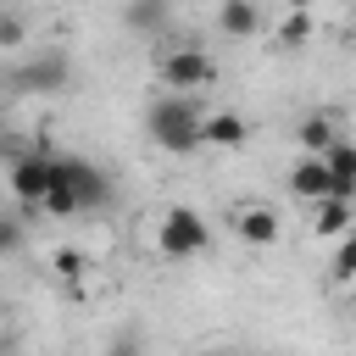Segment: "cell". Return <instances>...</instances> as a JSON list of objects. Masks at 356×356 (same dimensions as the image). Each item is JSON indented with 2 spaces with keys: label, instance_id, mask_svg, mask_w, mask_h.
<instances>
[{
  "label": "cell",
  "instance_id": "obj_1",
  "mask_svg": "<svg viewBox=\"0 0 356 356\" xmlns=\"http://www.w3.org/2000/svg\"><path fill=\"white\" fill-rule=\"evenodd\" d=\"M145 139H150L156 150H167V156L200 150V111H195V100H189L184 89L156 95V100L145 106Z\"/></svg>",
  "mask_w": 356,
  "mask_h": 356
},
{
  "label": "cell",
  "instance_id": "obj_2",
  "mask_svg": "<svg viewBox=\"0 0 356 356\" xmlns=\"http://www.w3.org/2000/svg\"><path fill=\"white\" fill-rule=\"evenodd\" d=\"M156 78H161V89L195 95V89H211V83L222 78V67H217L195 39H178V44H161V50H156Z\"/></svg>",
  "mask_w": 356,
  "mask_h": 356
},
{
  "label": "cell",
  "instance_id": "obj_3",
  "mask_svg": "<svg viewBox=\"0 0 356 356\" xmlns=\"http://www.w3.org/2000/svg\"><path fill=\"white\" fill-rule=\"evenodd\" d=\"M156 250H161L167 261H195V256L211 250V222H206L195 206H172V211H161V222H156Z\"/></svg>",
  "mask_w": 356,
  "mask_h": 356
},
{
  "label": "cell",
  "instance_id": "obj_4",
  "mask_svg": "<svg viewBox=\"0 0 356 356\" xmlns=\"http://www.w3.org/2000/svg\"><path fill=\"white\" fill-rule=\"evenodd\" d=\"M56 156H61V150H56L50 139H39L28 156H17V161L6 167V189L17 195L22 211H39V195H44L50 178H56Z\"/></svg>",
  "mask_w": 356,
  "mask_h": 356
},
{
  "label": "cell",
  "instance_id": "obj_5",
  "mask_svg": "<svg viewBox=\"0 0 356 356\" xmlns=\"http://www.w3.org/2000/svg\"><path fill=\"white\" fill-rule=\"evenodd\" d=\"M228 234H234L239 245L267 250V245L284 239V217H278V206H267V200H239V206L228 211Z\"/></svg>",
  "mask_w": 356,
  "mask_h": 356
},
{
  "label": "cell",
  "instance_id": "obj_6",
  "mask_svg": "<svg viewBox=\"0 0 356 356\" xmlns=\"http://www.w3.org/2000/svg\"><path fill=\"white\" fill-rule=\"evenodd\" d=\"M284 189H289L300 206H312V200H323V195H345V189L334 184L328 161H323V156H306V150H300V161L284 172Z\"/></svg>",
  "mask_w": 356,
  "mask_h": 356
},
{
  "label": "cell",
  "instance_id": "obj_7",
  "mask_svg": "<svg viewBox=\"0 0 356 356\" xmlns=\"http://www.w3.org/2000/svg\"><path fill=\"white\" fill-rule=\"evenodd\" d=\"M61 178L78 189V200H83V211H106L111 206V178L100 172V167H89V161H78V156H61Z\"/></svg>",
  "mask_w": 356,
  "mask_h": 356
},
{
  "label": "cell",
  "instance_id": "obj_8",
  "mask_svg": "<svg viewBox=\"0 0 356 356\" xmlns=\"http://www.w3.org/2000/svg\"><path fill=\"white\" fill-rule=\"evenodd\" d=\"M312 33H317V17H312V6H306V0H289V6L273 17V44H278L284 56L306 50V44H312Z\"/></svg>",
  "mask_w": 356,
  "mask_h": 356
},
{
  "label": "cell",
  "instance_id": "obj_9",
  "mask_svg": "<svg viewBox=\"0 0 356 356\" xmlns=\"http://www.w3.org/2000/svg\"><path fill=\"white\" fill-rule=\"evenodd\" d=\"M306 217H312L317 239H339V234L356 228V195H323V200L306 206Z\"/></svg>",
  "mask_w": 356,
  "mask_h": 356
},
{
  "label": "cell",
  "instance_id": "obj_10",
  "mask_svg": "<svg viewBox=\"0 0 356 356\" xmlns=\"http://www.w3.org/2000/svg\"><path fill=\"white\" fill-rule=\"evenodd\" d=\"M200 145H211V150H245L250 145V122L239 111H200Z\"/></svg>",
  "mask_w": 356,
  "mask_h": 356
},
{
  "label": "cell",
  "instance_id": "obj_11",
  "mask_svg": "<svg viewBox=\"0 0 356 356\" xmlns=\"http://www.w3.org/2000/svg\"><path fill=\"white\" fill-rule=\"evenodd\" d=\"M67 78H72V67H67V56H61V50L33 56L28 67H17V72H11V83H17V89H67Z\"/></svg>",
  "mask_w": 356,
  "mask_h": 356
},
{
  "label": "cell",
  "instance_id": "obj_12",
  "mask_svg": "<svg viewBox=\"0 0 356 356\" xmlns=\"http://www.w3.org/2000/svg\"><path fill=\"white\" fill-rule=\"evenodd\" d=\"M44 267H50V278H56L61 289H72V295L89 289V250H78V245H56V250L44 256Z\"/></svg>",
  "mask_w": 356,
  "mask_h": 356
},
{
  "label": "cell",
  "instance_id": "obj_13",
  "mask_svg": "<svg viewBox=\"0 0 356 356\" xmlns=\"http://www.w3.org/2000/svg\"><path fill=\"white\" fill-rule=\"evenodd\" d=\"M217 28H222V39H256L261 33V6L256 0H222Z\"/></svg>",
  "mask_w": 356,
  "mask_h": 356
},
{
  "label": "cell",
  "instance_id": "obj_14",
  "mask_svg": "<svg viewBox=\"0 0 356 356\" xmlns=\"http://www.w3.org/2000/svg\"><path fill=\"white\" fill-rule=\"evenodd\" d=\"M334 139H339V122H334V117H323V111H312V117H300V122H295V145H300L306 156H323Z\"/></svg>",
  "mask_w": 356,
  "mask_h": 356
},
{
  "label": "cell",
  "instance_id": "obj_15",
  "mask_svg": "<svg viewBox=\"0 0 356 356\" xmlns=\"http://www.w3.org/2000/svg\"><path fill=\"white\" fill-rule=\"evenodd\" d=\"M323 161H328V172H334V184H339L345 195H356V145H345V139H334V145L323 150Z\"/></svg>",
  "mask_w": 356,
  "mask_h": 356
},
{
  "label": "cell",
  "instance_id": "obj_16",
  "mask_svg": "<svg viewBox=\"0 0 356 356\" xmlns=\"http://www.w3.org/2000/svg\"><path fill=\"white\" fill-rule=\"evenodd\" d=\"M128 28L134 33H161L167 28V0H128Z\"/></svg>",
  "mask_w": 356,
  "mask_h": 356
},
{
  "label": "cell",
  "instance_id": "obj_17",
  "mask_svg": "<svg viewBox=\"0 0 356 356\" xmlns=\"http://www.w3.org/2000/svg\"><path fill=\"white\" fill-rule=\"evenodd\" d=\"M328 273H334L339 284H350V278H356V228L334 239V261H328Z\"/></svg>",
  "mask_w": 356,
  "mask_h": 356
},
{
  "label": "cell",
  "instance_id": "obj_18",
  "mask_svg": "<svg viewBox=\"0 0 356 356\" xmlns=\"http://www.w3.org/2000/svg\"><path fill=\"white\" fill-rule=\"evenodd\" d=\"M22 245H28V222L17 211H0V256H22Z\"/></svg>",
  "mask_w": 356,
  "mask_h": 356
},
{
  "label": "cell",
  "instance_id": "obj_19",
  "mask_svg": "<svg viewBox=\"0 0 356 356\" xmlns=\"http://www.w3.org/2000/svg\"><path fill=\"white\" fill-rule=\"evenodd\" d=\"M28 44V17L22 11H0V50H22Z\"/></svg>",
  "mask_w": 356,
  "mask_h": 356
},
{
  "label": "cell",
  "instance_id": "obj_20",
  "mask_svg": "<svg viewBox=\"0 0 356 356\" xmlns=\"http://www.w3.org/2000/svg\"><path fill=\"white\" fill-rule=\"evenodd\" d=\"M350 50H356V22H350Z\"/></svg>",
  "mask_w": 356,
  "mask_h": 356
},
{
  "label": "cell",
  "instance_id": "obj_21",
  "mask_svg": "<svg viewBox=\"0 0 356 356\" xmlns=\"http://www.w3.org/2000/svg\"><path fill=\"white\" fill-rule=\"evenodd\" d=\"M350 317H356V295H350Z\"/></svg>",
  "mask_w": 356,
  "mask_h": 356
}]
</instances>
